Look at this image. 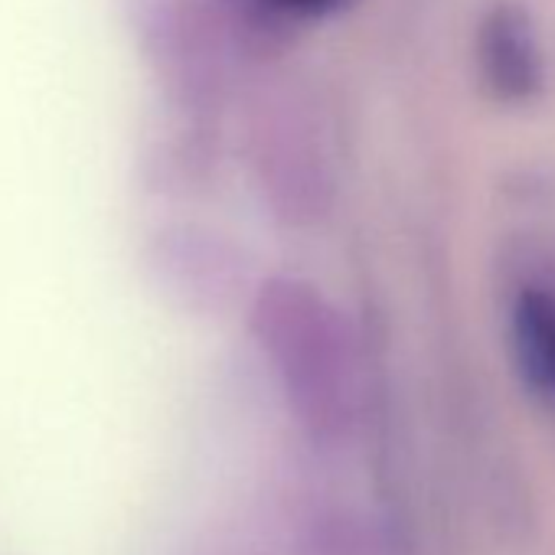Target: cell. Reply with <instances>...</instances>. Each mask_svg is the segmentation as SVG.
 Returning <instances> with one entry per match:
<instances>
[{"instance_id":"3","label":"cell","mask_w":555,"mask_h":555,"mask_svg":"<svg viewBox=\"0 0 555 555\" xmlns=\"http://www.w3.org/2000/svg\"><path fill=\"white\" fill-rule=\"evenodd\" d=\"M271 4L285 8L292 14H308V17H321V14H331V11H340L347 0H271Z\"/></svg>"},{"instance_id":"1","label":"cell","mask_w":555,"mask_h":555,"mask_svg":"<svg viewBox=\"0 0 555 555\" xmlns=\"http://www.w3.org/2000/svg\"><path fill=\"white\" fill-rule=\"evenodd\" d=\"M480 73L500 102H529L542 89V50L532 21L516 4H496L480 24Z\"/></svg>"},{"instance_id":"2","label":"cell","mask_w":555,"mask_h":555,"mask_svg":"<svg viewBox=\"0 0 555 555\" xmlns=\"http://www.w3.org/2000/svg\"><path fill=\"white\" fill-rule=\"evenodd\" d=\"M513 357L522 383L555 399V298L526 288L513 305Z\"/></svg>"}]
</instances>
